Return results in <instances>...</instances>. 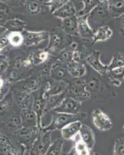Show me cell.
Masks as SVG:
<instances>
[{
	"label": "cell",
	"instance_id": "1",
	"mask_svg": "<svg viewBox=\"0 0 124 155\" xmlns=\"http://www.w3.org/2000/svg\"><path fill=\"white\" fill-rule=\"evenodd\" d=\"M71 41V37L67 35L60 27L54 28L50 33L49 43L46 51L51 55H57L67 48Z\"/></svg>",
	"mask_w": 124,
	"mask_h": 155
},
{
	"label": "cell",
	"instance_id": "2",
	"mask_svg": "<svg viewBox=\"0 0 124 155\" xmlns=\"http://www.w3.org/2000/svg\"><path fill=\"white\" fill-rule=\"evenodd\" d=\"M87 118V113L80 112L78 114H67V113L53 112L51 123L44 128L53 132L55 130H61L63 127L74 121H83Z\"/></svg>",
	"mask_w": 124,
	"mask_h": 155
},
{
	"label": "cell",
	"instance_id": "3",
	"mask_svg": "<svg viewBox=\"0 0 124 155\" xmlns=\"http://www.w3.org/2000/svg\"><path fill=\"white\" fill-rule=\"evenodd\" d=\"M111 19H113V17L109 9L108 3L104 1H101L88 15V22L89 25L92 24L102 27Z\"/></svg>",
	"mask_w": 124,
	"mask_h": 155
},
{
	"label": "cell",
	"instance_id": "4",
	"mask_svg": "<svg viewBox=\"0 0 124 155\" xmlns=\"http://www.w3.org/2000/svg\"><path fill=\"white\" fill-rule=\"evenodd\" d=\"M67 97H71L78 102H85L91 98V95L86 89L85 81L82 78H72L69 81V87L67 91Z\"/></svg>",
	"mask_w": 124,
	"mask_h": 155
},
{
	"label": "cell",
	"instance_id": "5",
	"mask_svg": "<svg viewBox=\"0 0 124 155\" xmlns=\"http://www.w3.org/2000/svg\"><path fill=\"white\" fill-rule=\"evenodd\" d=\"M51 133L43 127L37 139L29 149V155H44L51 144Z\"/></svg>",
	"mask_w": 124,
	"mask_h": 155
},
{
	"label": "cell",
	"instance_id": "6",
	"mask_svg": "<svg viewBox=\"0 0 124 155\" xmlns=\"http://www.w3.org/2000/svg\"><path fill=\"white\" fill-rule=\"evenodd\" d=\"M41 129L37 126L23 127L15 136L21 144L30 149L40 134Z\"/></svg>",
	"mask_w": 124,
	"mask_h": 155
},
{
	"label": "cell",
	"instance_id": "7",
	"mask_svg": "<svg viewBox=\"0 0 124 155\" xmlns=\"http://www.w3.org/2000/svg\"><path fill=\"white\" fill-rule=\"evenodd\" d=\"M69 87V81L64 80H53V81H44V85H43L44 88V97L46 99L47 97L51 95H57L64 93L67 91Z\"/></svg>",
	"mask_w": 124,
	"mask_h": 155
},
{
	"label": "cell",
	"instance_id": "8",
	"mask_svg": "<svg viewBox=\"0 0 124 155\" xmlns=\"http://www.w3.org/2000/svg\"><path fill=\"white\" fill-rule=\"evenodd\" d=\"M102 51L93 50L85 58V63L88 64L93 70L100 75H106L109 71L108 64H104L100 60Z\"/></svg>",
	"mask_w": 124,
	"mask_h": 155
},
{
	"label": "cell",
	"instance_id": "9",
	"mask_svg": "<svg viewBox=\"0 0 124 155\" xmlns=\"http://www.w3.org/2000/svg\"><path fill=\"white\" fill-rule=\"evenodd\" d=\"M23 44L27 48L37 46L41 43L49 40L50 33L47 31H30L25 30L23 32Z\"/></svg>",
	"mask_w": 124,
	"mask_h": 155
},
{
	"label": "cell",
	"instance_id": "10",
	"mask_svg": "<svg viewBox=\"0 0 124 155\" xmlns=\"http://www.w3.org/2000/svg\"><path fill=\"white\" fill-rule=\"evenodd\" d=\"M92 119L95 127L99 130L107 131L113 127L111 119L100 109H96L92 112Z\"/></svg>",
	"mask_w": 124,
	"mask_h": 155
},
{
	"label": "cell",
	"instance_id": "11",
	"mask_svg": "<svg viewBox=\"0 0 124 155\" xmlns=\"http://www.w3.org/2000/svg\"><path fill=\"white\" fill-rule=\"evenodd\" d=\"M50 54L46 50L37 51L30 53L24 60V68L30 69L32 67L41 65L49 59Z\"/></svg>",
	"mask_w": 124,
	"mask_h": 155
},
{
	"label": "cell",
	"instance_id": "12",
	"mask_svg": "<svg viewBox=\"0 0 124 155\" xmlns=\"http://www.w3.org/2000/svg\"><path fill=\"white\" fill-rule=\"evenodd\" d=\"M81 106H82L81 102H78L71 97H66L53 112L75 115L81 112L80 111Z\"/></svg>",
	"mask_w": 124,
	"mask_h": 155
},
{
	"label": "cell",
	"instance_id": "13",
	"mask_svg": "<svg viewBox=\"0 0 124 155\" xmlns=\"http://www.w3.org/2000/svg\"><path fill=\"white\" fill-rule=\"evenodd\" d=\"M77 22L79 37L82 39V41L90 43L91 39L94 34V30H92L88 22V15L77 16Z\"/></svg>",
	"mask_w": 124,
	"mask_h": 155
},
{
	"label": "cell",
	"instance_id": "14",
	"mask_svg": "<svg viewBox=\"0 0 124 155\" xmlns=\"http://www.w3.org/2000/svg\"><path fill=\"white\" fill-rule=\"evenodd\" d=\"M42 79L37 74L35 77H29L27 79L23 80L19 90H21L27 93L33 94L41 88V87L42 86Z\"/></svg>",
	"mask_w": 124,
	"mask_h": 155
},
{
	"label": "cell",
	"instance_id": "15",
	"mask_svg": "<svg viewBox=\"0 0 124 155\" xmlns=\"http://www.w3.org/2000/svg\"><path fill=\"white\" fill-rule=\"evenodd\" d=\"M51 78L53 80H64V81H67V79L72 78L67 71V66L57 61V59L55 60L54 63L52 66Z\"/></svg>",
	"mask_w": 124,
	"mask_h": 155
},
{
	"label": "cell",
	"instance_id": "16",
	"mask_svg": "<svg viewBox=\"0 0 124 155\" xmlns=\"http://www.w3.org/2000/svg\"><path fill=\"white\" fill-rule=\"evenodd\" d=\"M60 28L64 30L67 35L71 36V37H79L77 15H74V16L62 19Z\"/></svg>",
	"mask_w": 124,
	"mask_h": 155
},
{
	"label": "cell",
	"instance_id": "17",
	"mask_svg": "<svg viewBox=\"0 0 124 155\" xmlns=\"http://www.w3.org/2000/svg\"><path fill=\"white\" fill-rule=\"evenodd\" d=\"M13 99L20 109H26V108L32 107L34 96L33 94L27 93L21 90H17L12 94Z\"/></svg>",
	"mask_w": 124,
	"mask_h": 155
},
{
	"label": "cell",
	"instance_id": "18",
	"mask_svg": "<svg viewBox=\"0 0 124 155\" xmlns=\"http://www.w3.org/2000/svg\"><path fill=\"white\" fill-rule=\"evenodd\" d=\"M78 135L82 140L89 148V150H93L95 143H96V139H95L94 132L91 129V127L85 124H82Z\"/></svg>",
	"mask_w": 124,
	"mask_h": 155
},
{
	"label": "cell",
	"instance_id": "19",
	"mask_svg": "<svg viewBox=\"0 0 124 155\" xmlns=\"http://www.w3.org/2000/svg\"><path fill=\"white\" fill-rule=\"evenodd\" d=\"M113 30L109 26L104 25L102 27H99L96 30H94V34L91 39L90 44H94L99 41H108L113 36Z\"/></svg>",
	"mask_w": 124,
	"mask_h": 155
},
{
	"label": "cell",
	"instance_id": "20",
	"mask_svg": "<svg viewBox=\"0 0 124 155\" xmlns=\"http://www.w3.org/2000/svg\"><path fill=\"white\" fill-rule=\"evenodd\" d=\"M4 127L6 128L8 132L10 133L12 135L16 136L18 131L23 127L20 116H18L16 113H12L5 121Z\"/></svg>",
	"mask_w": 124,
	"mask_h": 155
},
{
	"label": "cell",
	"instance_id": "21",
	"mask_svg": "<svg viewBox=\"0 0 124 155\" xmlns=\"http://www.w3.org/2000/svg\"><path fill=\"white\" fill-rule=\"evenodd\" d=\"M82 124L81 121H74L63 127L60 130L62 138L67 140L74 139L79 133Z\"/></svg>",
	"mask_w": 124,
	"mask_h": 155
},
{
	"label": "cell",
	"instance_id": "22",
	"mask_svg": "<svg viewBox=\"0 0 124 155\" xmlns=\"http://www.w3.org/2000/svg\"><path fill=\"white\" fill-rule=\"evenodd\" d=\"M20 119L23 127H38L37 116L33 110L32 107L22 109L20 112Z\"/></svg>",
	"mask_w": 124,
	"mask_h": 155
},
{
	"label": "cell",
	"instance_id": "23",
	"mask_svg": "<svg viewBox=\"0 0 124 155\" xmlns=\"http://www.w3.org/2000/svg\"><path fill=\"white\" fill-rule=\"evenodd\" d=\"M66 66L70 76L74 78H82L87 73V68L85 63L72 61Z\"/></svg>",
	"mask_w": 124,
	"mask_h": 155
},
{
	"label": "cell",
	"instance_id": "24",
	"mask_svg": "<svg viewBox=\"0 0 124 155\" xmlns=\"http://www.w3.org/2000/svg\"><path fill=\"white\" fill-rule=\"evenodd\" d=\"M30 74L28 71L23 70H16L9 68L5 74V80L9 83H15L17 81H22L30 77Z\"/></svg>",
	"mask_w": 124,
	"mask_h": 155
},
{
	"label": "cell",
	"instance_id": "25",
	"mask_svg": "<svg viewBox=\"0 0 124 155\" xmlns=\"http://www.w3.org/2000/svg\"><path fill=\"white\" fill-rule=\"evenodd\" d=\"M17 152L10 140L0 130V155H17Z\"/></svg>",
	"mask_w": 124,
	"mask_h": 155
},
{
	"label": "cell",
	"instance_id": "26",
	"mask_svg": "<svg viewBox=\"0 0 124 155\" xmlns=\"http://www.w3.org/2000/svg\"><path fill=\"white\" fill-rule=\"evenodd\" d=\"M78 12H77L76 8L74 7V4L70 0L69 2H67V3L64 4L63 6L54 12L52 14L55 16V17L59 18L62 20V19H65V18L69 17V16H74V15H77Z\"/></svg>",
	"mask_w": 124,
	"mask_h": 155
},
{
	"label": "cell",
	"instance_id": "27",
	"mask_svg": "<svg viewBox=\"0 0 124 155\" xmlns=\"http://www.w3.org/2000/svg\"><path fill=\"white\" fill-rule=\"evenodd\" d=\"M66 97H67V92L60 94V95H51V96L47 97L46 102H45L44 114L49 113V112L54 111Z\"/></svg>",
	"mask_w": 124,
	"mask_h": 155
},
{
	"label": "cell",
	"instance_id": "28",
	"mask_svg": "<svg viewBox=\"0 0 124 155\" xmlns=\"http://www.w3.org/2000/svg\"><path fill=\"white\" fill-rule=\"evenodd\" d=\"M109 9L113 19H118L124 15V0H108Z\"/></svg>",
	"mask_w": 124,
	"mask_h": 155
},
{
	"label": "cell",
	"instance_id": "29",
	"mask_svg": "<svg viewBox=\"0 0 124 155\" xmlns=\"http://www.w3.org/2000/svg\"><path fill=\"white\" fill-rule=\"evenodd\" d=\"M106 76L113 85L116 87L120 86L124 80V67L109 69L107 71Z\"/></svg>",
	"mask_w": 124,
	"mask_h": 155
},
{
	"label": "cell",
	"instance_id": "30",
	"mask_svg": "<svg viewBox=\"0 0 124 155\" xmlns=\"http://www.w3.org/2000/svg\"><path fill=\"white\" fill-rule=\"evenodd\" d=\"M2 27L9 32H21L23 33L27 27V22L20 19H7Z\"/></svg>",
	"mask_w": 124,
	"mask_h": 155
},
{
	"label": "cell",
	"instance_id": "31",
	"mask_svg": "<svg viewBox=\"0 0 124 155\" xmlns=\"http://www.w3.org/2000/svg\"><path fill=\"white\" fill-rule=\"evenodd\" d=\"M43 5L44 4L41 0H26L23 6L27 13L35 16L42 12Z\"/></svg>",
	"mask_w": 124,
	"mask_h": 155
},
{
	"label": "cell",
	"instance_id": "32",
	"mask_svg": "<svg viewBox=\"0 0 124 155\" xmlns=\"http://www.w3.org/2000/svg\"><path fill=\"white\" fill-rule=\"evenodd\" d=\"M104 83L98 78H92L88 81H85V86L87 91L92 94H99L104 90Z\"/></svg>",
	"mask_w": 124,
	"mask_h": 155
},
{
	"label": "cell",
	"instance_id": "33",
	"mask_svg": "<svg viewBox=\"0 0 124 155\" xmlns=\"http://www.w3.org/2000/svg\"><path fill=\"white\" fill-rule=\"evenodd\" d=\"M6 36L8 43L12 48H19L23 44V35L21 32H8Z\"/></svg>",
	"mask_w": 124,
	"mask_h": 155
},
{
	"label": "cell",
	"instance_id": "34",
	"mask_svg": "<svg viewBox=\"0 0 124 155\" xmlns=\"http://www.w3.org/2000/svg\"><path fill=\"white\" fill-rule=\"evenodd\" d=\"M12 94L8 93L4 98L0 99V118L5 116L12 106Z\"/></svg>",
	"mask_w": 124,
	"mask_h": 155
},
{
	"label": "cell",
	"instance_id": "35",
	"mask_svg": "<svg viewBox=\"0 0 124 155\" xmlns=\"http://www.w3.org/2000/svg\"><path fill=\"white\" fill-rule=\"evenodd\" d=\"M71 155H90L89 148L82 140L80 137L79 139L74 140V147L71 151Z\"/></svg>",
	"mask_w": 124,
	"mask_h": 155
},
{
	"label": "cell",
	"instance_id": "36",
	"mask_svg": "<svg viewBox=\"0 0 124 155\" xmlns=\"http://www.w3.org/2000/svg\"><path fill=\"white\" fill-rule=\"evenodd\" d=\"M64 141L61 138H57L51 143L44 155H61Z\"/></svg>",
	"mask_w": 124,
	"mask_h": 155
},
{
	"label": "cell",
	"instance_id": "37",
	"mask_svg": "<svg viewBox=\"0 0 124 155\" xmlns=\"http://www.w3.org/2000/svg\"><path fill=\"white\" fill-rule=\"evenodd\" d=\"M56 60V59H55ZM54 61H49L48 59L45 63H44L42 65V67L40 68L39 71L37 73V75L41 78L42 81L44 79H47L48 78H51V71L52 66H53L54 63Z\"/></svg>",
	"mask_w": 124,
	"mask_h": 155
},
{
	"label": "cell",
	"instance_id": "38",
	"mask_svg": "<svg viewBox=\"0 0 124 155\" xmlns=\"http://www.w3.org/2000/svg\"><path fill=\"white\" fill-rule=\"evenodd\" d=\"M56 59L60 63L67 65V64L73 61V51L67 47L56 56Z\"/></svg>",
	"mask_w": 124,
	"mask_h": 155
},
{
	"label": "cell",
	"instance_id": "39",
	"mask_svg": "<svg viewBox=\"0 0 124 155\" xmlns=\"http://www.w3.org/2000/svg\"><path fill=\"white\" fill-rule=\"evenodd\" d=\"M101 0H82L83 8L81 11L77 13V16H83V15H89V12L99 5Z\"/></svg>",
	"mask_w": 124,
	"mask_h": 155
},
{
	"label": "cell",
	"instance_id": "40",
	"mask_svg": "<svg viewBox=\"0 0 124 155\" xmlns=\"http://www.w3.org/2000/svg\"><path fill=\"white\" fill-rule=\"evenodd\" d=\"M109 70L116 68L124 67V52L117 51L112 58L110 63L108 64Z\"/></svg>",
	"mask_w": 124,
	"mask_h": 155
},
{
	"label": "cell",
	"instance_id": "41",
	"mask_svg": "<svg viewBox=\"0 0 124 155\" xmlns=\"http://www.w3.org/2000/svg\"><path fill=\"white\" fill-rule=\"evenodd\" d=\"M69 1L70 0H48L47 2H44V4L47 6L50 12L53 13Z\"/></svg>",
	"mask_w": 124,
	"mask_h": 155
},
{
	"label": "cell",
	"instance_id": "42",
	"mask_svg": "<svg viewBox=\"0 0 124 155\" xmlns=\"http://www.w3.org/2000/svg\"><path fill=\"white\" fill-rule=\"evenodd\" d=\"M113 155H124V137H119L113 146Z\"/></svg>",
	"mask_w": 124,
	"mask_h": 155
},
{
	"label": "cell",
	"instance_id": "43",
	"mask_svg": "<svg viewBox=\"0 0 124 155\" xmlns=\"http://www.w3.org/2000/svg\"><path fill=\"white\" fill-rule=\"evenodd\" d=\"M9 68V60L6 55L0 54V76L6 73Z\"/></svg>",
	"mask_w": 124,
	"mask_h": 155
},
{
	"label": "cell",
	"instance_id": "44",
	"mask_svg": "<svg viewBox=\"0 0 124 155\" xmlns=\"http://www.w3.org/2000/svg\"><path fill=\"white\" fill-rule=\"evenodd\" d=\"M8 6H21L26 0H2Z\"/></svg>",
	"mask_w": 124,
	"mask_h": 155
},
{
	"label": "cell",
	"instance_id": "45",
	"mask_svg": "<svg viewBox=\"0 0 124 155\" xmlns=\"http://www.w3.org/2000/svg\"><path fill=\"white\" fill-rule=\"evenodd\" d=\"M9 12L8 10H0V27H2L6 20L8 19Z\"/></svg>",
	"mask_w": 124,
	"mask_h": 155
},
{
	"label": "cell",
	"instance_id": "46",
	"mask_svg": "<svg viewBox=\"0 0 124 155\" xmlns=\"http://www.w3.org/2000/svg\"><path fill=\"white\" fill-rule=\"evenodd\" d=\"M121 23L120 27H119V31L121 34L124 37V15L122 16H121Z\"/></svg>",
	"mask_w": 124,
	"mask_h": 155
},
{
	"label": "cell",
	"instance_id": "47",
	"mask_svg": "<svg viewBox=\"0 0 124 155\" xmlns=\"http://www.w3.org/2000/svg\"><path fill=\"white\" fill-rule=\"evenodd\" d=\"M9 6H8L3 1H0V10H8Z\"/></svg>",
	"mask_w": 124,
	"mask_h": 155
},
{
	"label": "cell",
	"instance_id": "48",
	"mask_svg": "<svg viewBox=\"0 0 124 155\" xmlns=\"http://www.w3.org/2000/svg\"><path fill=\"white\" fill-rule=\"evenodd\" d=\"M5 82H6V81L5 80V78H3L2 76H0V90L3 88L4 85H5Z\"/></svg>",
	"mask_w": 124,
	"mask_h": 155
},
{
	"label": "cell",
	"instance_id": "49",
	"mask_svg": "<svg viewBox=\"0 0 124 155\" xmlns=\"http://www.w3.org/2000/svg\"><path fill=\"white\" fill-rule=\"evenodd\" d=\"M5 32L7 31H6V30H5L3 27H0V36H2V34H5Z\"/></svg>",
	"mask_w": 124,
	"mask_h": 155
},
{
	"label": "cell",
	"instance_id": "50",
	"mask_svg": "<svg viewBox=\"0 0 124 155\" xmlns=\"http://www.w3.org/2000/svg\"><path fill=\"white\" fill-rule=\"evenodd\" d=\"M92 155H102V154H101V153H98V152H96V151H94V152H93V153H92Z\"/></svg>",
	"mask_w": 124,
	"mask_h": 155
},
{
	"label": "cell",
	"instance_id": "51",
	"mask_svg": "<svg viewBox=\"0 0 124 155\" xmlns=\"http://www.w3.org/2000/svg\"><path fill=\"white\" fill-rule=\"evenodd\" d=\"M101 1H104V2H107L108 0H101Z\"/></svg>",
	"mask_w": 124,
	"mask_h": 155
},
{
	"label": "cell",
	"instance_id": "52",
	"mask_svg": "<svg viewBox=\"0 0 124 155\" xmlns=\"http://www.w3.org/2000/svg\"><path fill=\"white\" fill-rule=\"evenodd\" d=\"M122 130H123V133H124V125H123V128H122Z\"/></svg>",
	"mask_w": 124,
	"mask_h": 155
},
{
	"label": "cell",
	"instance_id": "53",
	"mask_svg": "<svg viewBox=\"0 0 124 155\" xmlns=\"http://www.w3.org/2000/svg\"><path fill=\"white\" fill-rule=\"evenodd\" d=\"M0 1H2V0H0Z\"/></svg>",
	"mask_w": 124,
	"mask_h": 155
}]
</instances>
